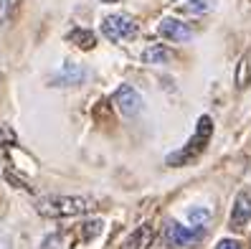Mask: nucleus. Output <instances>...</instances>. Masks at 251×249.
I'll return each instance as SVG.
<instances>
[{
    "label": "nucleus",
    "instance_id": "f257e3e1",
    "mask_svg": "<svg viewBox=\"0 0 251 249\" xmlns=\"http://www.w3.org/2000/svg\"><path fill=\"white\" fill-rule=\"evenodd\" d=\"M94 209H97V201L89 196H51V198H41L36 203V211L49 219L79 216V214H89Z\"/></svg>",
    "mask_w": 251,
    "mask_h": 249
},
{
    "label": "nucleus",
    "instance_id": "f03ea898",
    "mask_svg": "<svg viewBox=\"0 0 251 249\" xmlns=\"http://www.w3.org/2000/svg\"><path fill=\"white\" fill-rule=\"evenodd\" d=\"M211 133H213V122H211V117H201V120H198V130H196V135L190 138V142L185 145L183 150L168 155V166H185V163H190L193 158H198V155L203 153V148H205V142L211 140Z\"/></svg>",
    "mask_w": 251,
    "mask_h": 249
},
{
    "label": "nucleus",
    "instance_id": "7ed1b4c3",
    "mask_svg": "<svg viewBox=\"0 0 251 249\" xmlns=\"http://www.w3.org/2000/svg\"><path fill=\"white\" fill-rule=\"evenodd\" d=\"M101 33L109 41H125V38H132L137 33V23L127 13H112V16H107L101 21Z\"/></svg>",
    "mask_w": 251,
    "mask_h": 249
},
{
    "label": "nucleus",
    "instance_id": "20e7f679",
    "mask_svg": "<svg viewBox=\"0 0 251 249\" xmlns=\"http://www.w3.org/2000/svg\"><path fill=\"white\" fill-rule=\"evenodd\" d=\"M165 237L173 247H193L203 239V229H188L178 221H170L165 229Z\"/></svg>",
    "mask_w": 251,
    "mask_h": 249
},
{
    "label": "nucleus",
    "instance_id": "39448f33",
    "mask_svg": "<svg viewBox=\"0 0 251 249\" xmlns=\"http://www.w3.org/2000/svg\"><path fill=\"white\" fill-rule=\"evenodd\" d=\"M114 107L125 117H135L142 110V97L137 94V89H132L129 84H122L120 89L114 92Z\"/></svg>",
    "mask_w": 251,
    "mask_h": 249
},
{
    "label": "nucleus",
    "instance_id": "423d86ee",
    "mask_svg": "<svg viewBox=\"0 0 251 249\" xmlns=\"http://www.w3.org/2000/svg\"><path fill=\"white\" fill-rule=\"evenodd\" d=\"M157 33L162 38H168V41H175V43H183V41H188L190 36H193V31H190L185 23L175 21V18H162L160 26H157Z\"/></svg>",
    "mask_w": 251,
    "mask_h": 249
},
{
    "label": "nucleus",
    "instance_id": "0eeeda50",
    "mask_svg": "<svg viewBox=\"0 0 251 249\" xmlns=\"http://www.w3.org/2000/svg\"><path fill=\"white\" fill-rule=\"evenodd\" d=\"M251 221V198L249 194H239L233 201V211H231V229L241 231Z\"/></svg>",
    "mask_w": 251,
    "mask_h": 249
},
{
    "label": "nucleus",
    "instance_id": "6e6552de",
    "mask_svg": "<svg viewBox=\"0 0 251 249\" xmlns=\"http://www.w3.org/2000/svg\"><path fill=\"white\" fill-rule=\"evenodd\" d=\"M150 239H152V226H140L125 239L122 249H145L150 244Z\"/></svg>",
    "mask_w": 251,
    "mask_h": 249
},
{
    "label": "nucleus",
    "instance_id": "1a4fd4ad",
    "mask_svg": "<svg viewBox=\"0 0 251 249\" xmlns=\"http://www.w3.org/2000/svg\"><path fill=\"white\" fill-rule=\"evenodd\" d=\"M249 84H251V49H246L239 66H236V86H239V89H246Z\"/></svg>",
    "mask_w": 251,
    "mask_h": 249
},
{
    "label": "nucleus",
    "instance_id": "9d476101",
    "mask_svg": "<svg viewBox=\"0 0 251 249\" xmlns=\"http://www.w3.org/2000/svg\"><path fill=\"white\" fill-rule=\"evenodd\" d=\"M69 41L74 43V46H79L84 51H89L94 49V43H97V36L92 31H86V28H76V31H71L69 33Z\"/></svg>",
    "mask_w": 251,
    "mask_h": 249
},
{
    "label": "nucleus",
    "instance_id": "9b49d317",
    "mask_svg": "<svg viewBox=\"0 0 251 249\" xmlns=\"http://www.w3.org/2000/svg\"><path fill=\"white\" fill-rule=\"evenodd\" d=\"M84 77H86V71H84L81 66H76V64H64L61 74H58V82H61V84H81Z\"/></svg>",
    "mask_w": 251,
    "mask_h": 249
},
{
    "label": "nucleus",
    "instance_id": "f8f14e48",
    "mask_svg": "<svg viewBox=\"0 0 251 249\" xmlns=\"http://www.w3.org/2000/svg\"><path fill=\"white\" fill-rule=\"evenodd\" d=\"M170 58H173V54L165 46H150V49H145V54H142L145 64H165V61H170Z\"/></svg>",
    "mask_w": 251,
    "mask_h": 249
},
{
    "label": "nucleus",
    "instance_id": "ddd939ff",
    "mask_svg": "<svg viewBox=\"0 0 251 249\" xmlns=\"http://www.w3.org/2000/svg\"><path fill=\"white\" fill-rule=\"evenodd\" d=\"M208 219H211V211H208V209H198V206L188 209V221L193 224V226H203Z\"/></svg>",
    "mask_w": 251,
    "mask_h": 249
},
{
    "label": "nucleus",
    "instance_id": "4468645a",
    "mask_svg": "<svg viewBox=\"0 0 251 249\" xmlns=\"http://www.w3.org/2000/svg\"><path fill=\"white\" fill-rule=\"evenodd\" d=\"M211 8H213V0H188L180 10H185V13H208Z\"/></svg>",
    "mask_w": 251,
    "mask_h": 249
},
{
    "label": "nucleus",
    "instance_id": "2eb2a0df",
    "mask_svg": "<svg viewBox=\"0 0 251 249\" xmlns=\"http://www.w3.org/2000/svg\"><path fill=\"white\" fill-rule=\"evenodd\" d=\"M101 231H104V221H86L84 224V239H92Z\"/></svg>",
    "mask_w": 251,
    "mask_h": 249
},
{
    "label": "nucleus",
    "instance_id": "dca6fc26",
    "mask_svg": "<svg viewBox=\"0 0 251 249\" xmlns=\"http://www.w3.org/2000/svg\"><path fill=\"white\" fill-rule=\"evenodd\" d=\"M216 249H239V242H233V239H221Z\"/></svg>",
    "mask_w": 251,
    "mask_h": 249
},
{
    "label": "nucleus",
    "instance_id": "f3484780",
    "mask_svg": "<svg viewBox=\"0 0 251 249\" xmlns=\"http://www.w3.org/2000/svg\"><path fill=\"white\" fill-rule=\"evenodd\" d=\"M101 3H117V0H101Z\"/></svg>",
    "mask_w": 251,
    "mask_h": 249
}]
</instances>
